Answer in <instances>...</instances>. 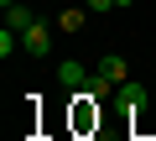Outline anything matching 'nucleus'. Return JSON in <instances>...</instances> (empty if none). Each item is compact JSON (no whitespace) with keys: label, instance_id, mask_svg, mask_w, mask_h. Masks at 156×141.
Masks as SVG:
<instances>
[{"label":"nucleus","instance_id":"1","mask_svg":"<svg viewBox=\"0 0 156 141\" xmlns=\"http://www.w3.org/2000/svg\"><path fill=\"white\" fill-rule=\"evenodd\" d=\"M21 52H26V58H47V52H52V26L37 21L31 32H21Z\"/></svg>","mask_w":156,"mask_h":141},{"label":"nucleus","instance_id":"2","mask_svg":"<svg viewBox=\"0 0 156 141\" xmlns=\"http://www.w3.org/2000/svg\"><path fill=\"white\" fill-rule=\"evenodd\" d=\"M115 99H120V105H125V110H135V115H140V110H146V99H151V94H146V84H135V79H125V84H120V89H115Z\"/></svg>","mask_w":156,"mask_h":141},{"label":"nucleus","instance_id":"3","mask_svg":"<svg viewBox=\"0 0 156 141\" xmlns=\"http://www.w3.org/2000/svg\"><path fill=\"white\" fill-rule=\"evenodd\" d=\"M89 79H94V73H89L83 63H73V58H68V63H57V84H62V89H83Z\"/></svg>","mask_w":156,"mask_h":141},{"label":"nucleus","instance_id":"4","mask_svg":"<svg viewBox=\"0 0 156 141\" xmlns=\"http://www.w3.org/2000/svg\"><path fill=\"white\" fill-rule=\"evenodd\" d=\"M94 73H99V79H109V84L120 89V84L130 79V68H125V58H99V63H94Z\"/></svg>","mask_w":156,"mask_h":141},{"label":"nucleus","instance_id":"5","mask_svg":"<svg viewBox=\"0 0 156 141\" xmlns=\"http://www.w3.org/2000/svg\"><path fill=\"white\" fill-rule=\"evenodd\" d=\"M42 16L31 11V6H21V0H16V6H5V26H16V32H31Z\"/></svg>","mask_w":156,"mask_h":141},{"label":"nucleus","instance_id":"6","mask_svg":"<svg viewBox=\"0 0 156 141\" xmlns=\"http://www.w3.org/2000/svg\"><path fill=\"white\" fill-rule=\"evenodd\" d=\"M83 16H89V6H68V11H57V32H83Z\"/></svg>","mask_w":156,"mask_h":141},{"label":"nucleus","instance_id":"7","mask_svg":"<svg viewBox=\"0 0 156 141\" xmlns=\"http://www.w3.org/2000/svg\"><path fill=\"white\" fill-rule=\"evenodd\" d=\"M16 52H21V32L5 26V32H0V58H16Z\"/></svg>","mask_w":156,"mask_h":141},{"label":"nucleus","instance_id":"8","mask_svg":"<svg viewBox=\"0 0 156 141\" xmlns=\"http://www.w3.org/2000/svg\"><path fill=\"white\" fill-rule=\"evenodd\" d=\"M83 6H89V11H120L115 0H83Z\"/></svg>","mask_w":156,"mask_h":141},{"label":"nucleus","instance_id":"9","mask_svg":"<svg viewBox=\"0 0 156 141\" xmlns=\"http://www.w3.org/2000/svg\"><path fill=\"white\" fill-rule=\"evenodd\" d=\"M115 6H120V11H125V6H135V0H115Z\"/></svg>","mask_w":156,"mask_h":141},{"label":"nucleus","instance_id":"10","mask_svg":"<svg viewBox=\"0 0 156 141\" xmlns=\"http://www.w3.org/2000/svg\"><path fill=\"white\" fill-rule=\"evenodd\" d=\"M5 6H16V0H5Z\"/></svg>","mask_w":156,"mask_h":141}]
</instances>
